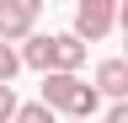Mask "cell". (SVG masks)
Returning <instances> with one entry per match:
<instances>
[{
	"label": "cell",
	"instance_id": "1",
	"mask_svg": "<svg viewBox=\"0 0 128 123\" xmlns=\"http://www.w3.org/2000/svg\"><path fill=\"white\" fill-rule=\"evenodd\" d=\"M38 102H48L54 112H64L70 123H91L96 107H102V91L86 86L80 75H43V96Z\"/></svg>",
	"mask_w": 128,
	"mask_h": 123
},
{
	"label": "cell",
	"instance_id": "2",
	"mask_svg": "<svg viewBox=\"0 0 128 123\" xmlns=\"http://www.w3.org/2000/svg\"><path fill=\"white\" fill-rule=\"evenodd\" d=\"M38 16H43L38 0H0V43H27V38H38Z\"/></svg>",
	"mask_w": 128,
	"mask_h": 123
},
{
	"label": "cell",
	"instance_id": "3",
	"mask_svg": "<svg viewBox=\"0 0 128 123\" xmlns=\"http://www.w3.org/2000/svg\"><path fill=\"white\" fill-rule=\"evenodd\" d=\"M112 27H118V6L112 0H80L75 6V38L80 43H102Z\"/></svg>",
	"mask_w": 128,
	"mask_h": 123
},
{
	"label": "cell",
	"instance_id": "4",
	"mask_svg": "<svg viewBox=\"0 0 128 123\" xmlns=\"http://www.w3.org/2000/svg\"><path fill=\"white\" fill-rule=\"evenodd\" d=\"M96 91L112 102H128V59H102L96 64Z\"/></svg>",
	"mask_w": 128,
	"mask_h": 123
},
{
	"label": "cell",
	"instance_id": "5",
	"mask_svg": "<svg viewBox=\"0 0 128 123\" xmlns=\"http://www.w3.org/2000/svg\"><path fill=\"white\" fill-rule=\"evenodd\" d=\"M80 64H86V43L75 32H59L54 38V70L48 75H80Z\"/></svg>",
	"mask_w": 128,
	"mask_h": 123
},
{
	"label": "cell",
	"instance_id": "6",
	"mask_svg": "<svg viewBox=\"0 0 128 123\" xmlns=\"http://www.w3.org/2000/svg\"><path fill=\"white\" fill-rule=\"evenodd\" d=\"M22 64H27V70H43V75L54 70V32H48V38H43V32L27 38V43H22Z\"/></svg>",
	"mask_w": 128,
	"mask_h": 123
},
{
	"label": "cell",
	"instance_id": "7",
	"mask_svg": "<svg viewBox=\"0 0 128 123\" xmlns=\"http://www.w3.org/2000/svg\"><path fill=\"white\" fill-rule=\"evenodd\" d=\"M16 123H59V112H54L48 102H27L22 112H16Z\"/></svg>",
	"mask_w": 128,
	"mask_h": 123
},
{
	"label": "cell",
	"instance_id": "8",
	"mask_svg": "<svg viewBox=\"0 0 128 123\" xmlns=\"http://www.w3.org/2000/svg\"><path fill=\"white\" fill-rule=\"evenodd\" d=\"M16 70H22V54H16L11 43H0V86H11V80H16Z\"/></svg>",
	"mask_w": 128,
	"mask_h": 123
},
{
	"label": "cell",
	"instance_id": "9",
	"mask_svg": "<svg viewBox=\"0 0 128 123\" xmlns=\"http://www.w3.org/2000/svg\"><path fill=\"white\" fill-rule=\"evenodd\" d=\"M16 112H22L16 91H11V86H0V123H16Z\"/></svg>",
	"mask_w": 128,
	"mask_h": 123
},
{
	"label": "cell",
	"instance_id": "10",
	"mask_svg": "<svg viewBox=\"0 0 128 123\" xmlns=\"http://www.w3.org/2000/svg\"><path fill=\"white\" fill-rule=\"evenodd\" d=\"M102 123H128V102H112V107H107V118H102Z\"/></svg>",
	"mask_w": 128,
	"mask_h": 123
},
{
	"label": "cell",
	"instance_id": "11",
	"mask_svg": "<svg viewBox=\"0 0 128 123\" xmlns=\"http://www.w3.org/2000/svg\"><path fill=\"white\" fill-rule=\"evenodd\" d=\"M118 27H123V32H128V0H123V6H118Z\"/></svg>",
	"mask_w": 128,
	"mask_h": 123
}]
</instances>
